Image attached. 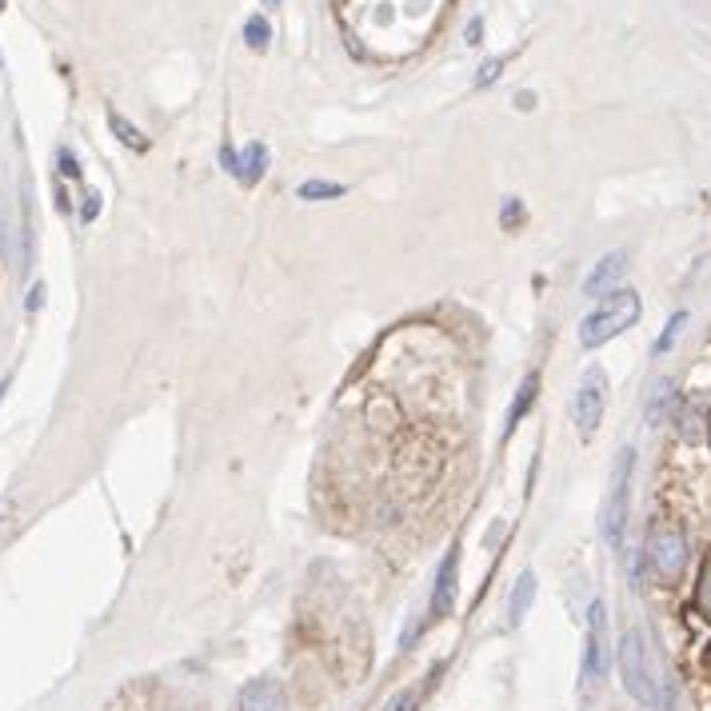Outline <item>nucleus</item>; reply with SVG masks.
I'll use <instances>...</instances> for the list:
<instances>
[{
    "label": "nucleus",
    "mask_w": 711,
    "mask_h": 711,
    "mask_svg": "<svg viewBox=\"0 0 711 711\" xmlns=\"http://www.w3.org/2000/svg\"><path fill=\"white\" fill-rule=\"evenodd\" d=\"M631 468H636V451L623 448L620 456H616V468H611L608 504H603V536H608L611 548L623 544V524H628V500H631Z\"/></svg>",
    "instance_id": "nucleus-4"
},
{
    "label": "nucleus",
    "mask_w": 711,
    "mask_h": 711,
    "mask_svg": "<svg viewBox=\"0 0 711 711\" xmlns=\"http://www.w3.org/2000/svg\"><path fill=\"white\" fill-rule=\"evenodd\" d=\"M241 711H288L284 688L276 680H252V683H244Z\"/></svg>",
    "instance_id": "nucleus-8"
},
{
    "label": "nucleus",
    "mask_w": 711,
    "mask_h": 711,
    "mask_svg": "<svg viewBox=\"0 0 711 711\" xmlns=\"http://www.w3.org/2000/svg\"><path fill=\"white\" fill-rule=\"evenodd\" d=\"M603 628H608V611L596 600L588 608V648H583V683H596L603 676Z\"/></svg>",
    "instance_id": "nucleus-6"
},
{
    "label": "nucleus",
    "mask_w": 711,
    "mask_h": 711,
    "mask_svg": "<svg viewBox=\"0 0 711 711\" xmlns=\"http://www.w3.org/2000/svg\"><path fill=\"white\" fill-rule=\"evenodd\" d=\"M496 77H500V61H488V64L480 69V77H476V84H491Z\"/></svg>",
    "instance_id": "nucleus-21"
},
{
    "label": "nucleus",
    "mask_w": 711,
    "mask_h": 711,
    "mask_svg": "<svg viewBox=\"0 0 711 711\" xmlns=\"http://www.w3.org/2000/svg\"><path fill=\"white\" fill-rule=\"evenodd\" d=\"M84 201H89V204H84V209H81V216H84V221H92V216L101 212V196H97V192H89Z\"/></svg>",
    "instance_id": "nucleus-22"
},
{
    "label": "nucleus",
    "mask_w": 711,
    "mask_h": 711,
    "mask_svg": "<svg viewBox=\"0 0 711 711\" xmlns=\"http://www.w3.org/2000/svg\"><path fill=\"white\" fill-rule=\"evenodd\" d=\"M623 276V252H611V256H603L596 268L588 272V281H583V296H608L611 284Z\"/></svg>",
    "instance_id": "nucleus-9"
},
{
    "label": "nucleus",
    "mask_w": 711,
    "mask_h": 711,
    "mask_svg": "<svg viewBox=\"0 0 711 711\" xmlns=\"http://www.w3.org/2000/svg\"><path fill=\"white\" fill-rule=\"evenodd\" d=\"M536 396H540V376H536V372H528V376H524V384H520V396H516V400H511V408H508V431L516 428L524 416H528L531 404H536Z\"/></svg>",
    "instance_id": "nucleus-10"
},
{
    "label": "nucleus",
    "mask_w": 711,
    "mask_h": 711,
    "mask_svg": "<svg viewBox=\"0 0 711 711\" xmlns=\"http://www.w3.org/2000/svg\"><path fill=\"white\" fill-rule=\"evenodd\" d=\"M603 392H608V384H603V372L591 368L588 376H583L580 392H576V428H580V436H596V428H600V420H603Z\"/></svg>",
    "instance_id": "nucleus-5"
},
{
    "label": "nucleus",
    "mask_w": 711,
    "mask_h": 711,
    "mask_svg": "<svg viewBox=\"0 0 711 711\" xmlns=\"http://www.w3.org/2000/svg\"><path fill=\"white\" fill-rule=\"evenodd\" d=\"M480 29H484V21L476 17V21L468 24V32H464V37H468V44H480Z\"/></svg>",
    "instance_id": "nucleus-23"
},
{
    "label": "nucleus",
    "mask_w": 711,
    "mask_h": 711,
    "mask_svg": "<svg viewBox=\"0 0 711 711\" xmlns=\"http://www.w3.org/2000/svg\"><path fill=\"white\" fill-rule=\"evenodd\" d=\"M456 576H460V551L451 548L448 556H444L440 571H436V588H431V620H444V616H451V608H456Z\"/></svg>",
    "instance_id": "nucleus-7"
},
{
    "label": "nucleus",
    "mask_w": 711,
    "mask_h": 711,
    "mask_svg": "<svg viewBox=\"0 0 711 711\" xmlns=\"http://www.w3.org/2000/svg\"><path fill=\"white\" fill-rule=\"evenodd\" d=\"M388 711H412V695L404 691V695H396V700L388 703Z\"/></svg>",
    "instance_id": "nucleus-24"
},
{
    "label": "nucleus",
    "mask_w": 711,
    "mask_h": 711,
    "mask_svg": "<svg viewBox=\"0 0 711 711\" xmlns=\"http://www.w3.org/2000/svg\"><path fill=\"white\" fill-rule=\"evenodd\" d=\"M695 608H700V616L711 623V556L703 560V568H700V583H695Z\"/></svg>",
    "instance_id": "nucleus-16"
},
{
    "label": "nucleus",
    "mask_w": 711,
    "mask_h": 711,
    "mask_svg": "<svg viewBox=\"0 0 711 711\" xmlns=\"http://www.w3.org/2000/svg\"><path fill=\"white\" fill-rule=\"evenodd\" d=\"M264 169H268V149H264V144H248V149L241 152V169H236V176H241L244 184H256L264 176Z\"/></svg>",
    "instance_id": "nucleus-12"
},
{
    "label": "nucleus",
    "mask_w": 711,
    "mask_h": 711,
    "mask_svg": "<svg viewBox=\"0 0 711 711\" xmlns=\"http://www.w3.org/2000/svg\"><path fill=\"white\" fill-rule=\"evenodd\" d=\"M57 161H61V172H64V176H72V181H81V169H77V156H72L69 149L57 152Z\"/></svg>",
    "instance_id": "nucleus-19"
},
{
    "label": "nucleus",
    "mask_w": 711,
    "mask_h": 711,
    "mask_svg": "<svg viewBox=\"0 0 711 711\" xmlns=\"http://www.w3.org/2000/svg\"><path fill=\"white\" fill-rule=\"evenodd\" d=\"M221 164L232 172V176H236V169H241V152H232L228 144H224V149H221Z\"/></svg>",
    "instance_id": "nucleus-20"
},
{
    "label": "nucleus",
    "mask_w": 711,
    "mask_h": 711,
    "mask_svg": "<svg viewBox=\"0 0 711 711\" xmlns=\"http://www.w3.org/2000/svg\"><path fill=\"white\" fill-rule=\"evenodd\" d=\"M344 196V184L336 181H304L301 184V201H336Z\"/></svg>",
    "instance_id": "nucleus-15"
},
{
    "label": "nucleus",
    "mask_w": 711,
    "mask_h": 711,
    "mask_svg": "<svg viewBox=\"0 0 711 711\" xmlns=\"http://www.w3.org/2000/svg\"><path fill=\"white\" fill-rule=\"evenodd\" d=\"M620 676H623V688H628L631 700L648 703V708H660V703H663L660 680H656V660H651L648 636H643L640 628L623 631V640H620Z\"/></svg>",
    "instance_id": "nucleus-1"
},
{
    "label": "nucleus",
    "mask_w": 711,
    "mask_h": 711,
    "mask_svg": "<svg viewBox=\"0 0 711 711\" xmlns=\"http://www.w3.org/2000/svg\"><path fill=\"white\" fill-rule=\"evenodd\" d=\"M109 124H112V132L121 136V144H129V149H136V152L149 149V141H144V132H141V129H132V124L124 121L121 112H109Z\"/></svg>",
    "instance_id": "nucleus-14"
},
{
    "label": "nucleus",
    "mask_w": 711,
    "mask_h": 711,
    "mask_svg": "<svg viewBox=\"0 0 711 711\" xmlns=\"http://www.w3.org/2000/svg\"><path fill=\"white\" fill-rule=\"evenodd\" d=\"M636 321H640V296L628 292V288H616V292L603 296L600 308L591 312V316H583L580 344L583 348H600V344L616 341L620 332H628Z\"/></svg>",
    "instance_id": "nucleus-2"
},
{
    "label": "nucleus",
    "mask_w": 711,
    "mask_h": 711,
    "mask_svg": "<svg viewBox=\"0 0 711 711\" xmlns=\"http://www.w3.org/2000/svg\"><path fill=\"white\" fill-rule=\"evenodd\" d=\"M244 41H248V49L252 52H268V44H272V24H268V17H248L244 21Z\"/></svg>",
    "instance_id": "nucleus-13"
},
{
    "label": "nucleus",
    "mask_w": 711,
    "mask_h": 711,
    "mask_svg": "<svg viewBox=\"0 0 711 711\" xmlns=\"http://www.w3.org/2000/svg\"><path fill=\"white\" fill-rule=\"evenodd\" d=\"M668 400H671V380H660V384H656V392H651V404H648V420L651 424L660 420V412L668 408Z\"/></svg>",
    "instance_id": "nucleus-17"
},
{
    "label": "nucleus",
    "mask_w": 711,
    "mask_h": 711,
    "mask_svg": "<svg viewBox=\"0 0 711 711\" xmlns=\"http://www.w3.org/2000/svg\"><path fill=\"white\" fill-rule=\"evenodd\" d=\"M0 12H4V0H0Z\"/></svg>",
    "instance_id": "nucleus-26"
},
{
    "label": "nucleus",
    "mask_w": 711,
    "mask_h": 711,
    "mask_svg": "<svg viewBox=\"0 0 711 711\" xmlns=\"http://www.w3.org/2000/svg\"><path fill=\"white\" fill-rule=\"evenodd\" d=\"M688 324V312H676L668 321V328H663V336H660V344H656V352H668L671 344H676V336H680V328Z\"/></svg>",
    "instance_id": "nucleus-18"
},
{
    "label": "nucleus",
    "mask_w": 711,
    "mask_h": 711,
    "mask_svg": "<svg viewBox=\"0 0 711 711\" xmlns=\"http://www.w3.org/2000/svg\"><path fill=\"white\" fill-rule=\"evenodd\" d=\"M643 556H648L651 576L671 588L680 583L683 568H688V536L676 520H656L648 528V544H643Z\"/></svg>",
    "instance_id": "nucleus-3"
},
{
    "label": "nucleus",
    "mask_w": 711,
    "mask_h": 711,
    "mask_svg": "<svg viewBox=\"0 0 711 711\" xmlns=\"http://www.w3.org/2000/svg\"><path fill=\"white\" fill-rule=\"evenodd\" d=\"M531 600H536V576L531 571H524L520 580H516V591H511V623H524V616L531 611Z\"/></svg>",
    "instance_id": "nucleus-11"
},
{
    "label": "nucleus",
    "mask_w": 711,
    "mask_h": 711,
    "mask_svg": "<svg viewBox=\"0 0 711 711\" xmlns=\"http://www.w3.org/2000/svg\"><path fill=\"white\" fill-rule=\"evenodd\" d=\"M276 4H281V0H264V9H276Z\"/></svg>",
    "instance_id": "nucleus-25"
}]
</instances>
